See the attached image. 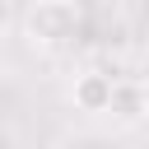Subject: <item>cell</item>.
I'll use <instances>...</instances> for the list:
<instances>
[{"label": "cell", "instance_id": "6da1fadb", "mask_svg": "<svg viewBox=\"0 0 149 149\" xmlns=\"http://www.w3.org/2000/svg\"><path fill=\"white\" fill-rule=\"evenodd\" d=\"M84 28V9L74 0H37L23 9V37L33 47H65L70 37H79Z\"/></svg>", "mask_w": 149, "mask_h": 149}, {"label": "cell", "instance_id": "7a4b0ae2", "mask_svg": "<svg viewBox=\"0 0 149 149\" xmlns=\"http://www.w3.org/2000/svg\"><path fill=\"white\" fill-rule=\"evenodd\" d=\"M112 88H116V74L112 70H79L74 84H70V102L88 116H102L112 107Z\"/></svg>", "mask_w": 149, "mask_h": 149}, {"label": "cell", "instance_id": "3957f363", "mask_svg": "<svg viewBox=\"0 0 149 149\" xmlns=\"http://www.w3.org/2000/svg\"><path fill=\"white\" fill-rule=\"evenodd\" d=\"M121 126H135L149 116V84L135 79V74H116V88H112V107H107Z\"/></svg>", "mask_w": 149, "mask_h": 149}, {"label": "cell", "instance_id": "277c9868", "mask_svg": "<svg viewBox=\"0 0 149 149\" xmlns=\"http://www.w3.org/2000/svg\"><path fill=\"white\" fill-rule=\"evenodd\" d=\"M61 149H126V144H116L112 135H98V130H79V135H70Z\"/></svg>", "mask_w": 149, "mask_h": 149}, {"label": "cell", "instance_id": "5b68a950", "mask_svg": "<svg viewBox=\"0 0 149 149\" xmlns=\"http://www.w3.org/2000/svg\"><path fill=\"white\" fill-rule=\"evenodd\" d=\"M9 23H14V9H9V5H5V0H0V37H5V33H9Z\"/></svg>", "mask_w": 149, "mask_h": 149}]
</instances>
